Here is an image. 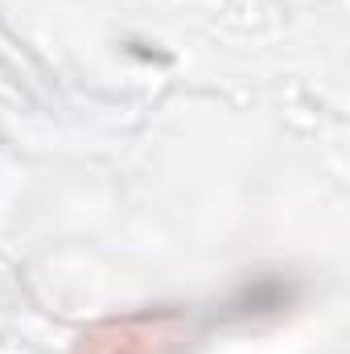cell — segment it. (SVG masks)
I'll list each match as a JSON object with an SVG mask.
<instances>
[{"label":"cell","mask_w":350,"mask_h":354,"mask_svg":"<svg viewBox=\"0 0 350 354\" xmlns=\"http://www.w3.org/2000/svg\"><path fill=\"white\" fill-rule=\"evenodd\" d=\"M190 342V322L177 309H149L116 317L83 334L79 354H181Z\"/></svg>","instance_id":"6da1fadb"}]
</instances>
